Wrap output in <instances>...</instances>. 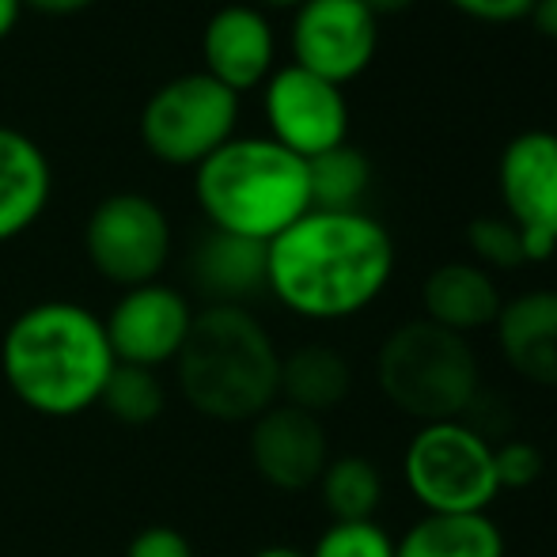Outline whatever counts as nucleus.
<instances>
[{"instance_id":"9b49d317","label":"nucleus","mask_w":557,"mask_h":557,"mask_svg":"<svg viewBox=\"0 0 557 557\" xmlns=\"http://www.w3.org/2000/svg\"><path fill=\"white\" fill-rule=\"evenodd\" d=\"M194 315H198V308L190 304V296L168 281L125 288L103 315L114 360L129 368L163 372L183 352Z\"/></svg>"},{"instance_id":"4be33fe9","label":"nucleus","mask_w":557,"mask_h":557,"mask_svg":"<svg viewBox=\"0 0 557 557\" xmlns=\"http://www.w3.org/2000/svg\"><path fill=\"white\" fill-rule=\"evenodd\" d=\"M368 186H372V163L360 148L345 145L331 148V152L308 160V190L311 209H326V213H349L360 209Z\"/></svg>"},{"instance_id":"dca6fc26","label":"nucleus","mask_w":557,"mask_h":557,"mask_svg":"<svg viewBox=\"0 0 557 557\" xmlns=\"http://www.w3.org/2000/svg\"><path fill=\"white\" fill-rule=\"evenodd\" d=\"M500 308H505V293H500L497 277L470 258L436 265L421 281V319L451 334L470 337L493 331Z\"/></svg>"},{"instance_id":"7c9ffc66","label":"nucleus","mask_w":557,"mask_h":557,"mask_svg":"<svg viewBox=\"0 0 557 557\" xmlns=\"http://www.w3.org/2000/svg\"><path fill=\"white\" fill-rule=\"evenodd\" d=\"M20 15H23V0H0V42L20 27Z\"/></svg>"},{"instance_id":"39448f33","label":"nucleus","mask_w":557,"mask_h":557,"mask_svg":"<svg viewBox=\"0 0 557 557\" xmlns=\"http://www.w3.org/2000/svg\"><path fill=\"white\" fill-rule=\"evenodd\" d=\"M372 375L383 403L413 425L459 421L482 398V357L474 342L429 319H406L383 337Z\"/></svg>"},{"instance_id":"c85d7f7f","label":"nucleus","mask_w":557,"mask_h":557,"mask_svg":"<svg viewBox=\"0 0 557 557\" xmlns=\"http://www.w3.org/2000/svg\"><path fill=\"white\" fill-rule=\"evenodd\" d=\"M528 20L535 23L539 35H546L550 42H557V0H535Z\"/></svg>"},{"instance_id":"f03ea898","label":"nucleus","mask_w":557,"mask_h":557,"mask_svg":"<svg viewBox=\"0 0 557 557\" xmlns=\"http://www.w3.org/2000/svg\"><path fill=\"white\" fill-rule=\"evenodd\" d=\"M103 315L76 300H38L0 337V375L23 410L69 421L96 410L114 372Z\"/></svg>"},{"instance_id":"7ed1b4c3","label":"nucleus","mask_w":557,"mask_h":557,"mask_svg":"<svg viewBox=\"0 0 557 557\" xmlns=\"http://www.w3.org/2000/svg\"><path fill=\"white\" fill-rule=\"evenodd\" d=\"M171 368L186 406L221 425H250L281 403V349L250 308L206 304Z\"/></svg>"},{"instance_id":"f257e3e1","label":"nucleus","mask_w":557,"mask_h":557,"mask_svg":"<svg viewBox=\"0 0 557 557\" xmlns=\"http://www.w3.org/2000/svg\"><path fill=\"white\" fill-rule=\"evenodd\" d=\"M395 239L364 209H308L265 243V296L304 323L357 319L395 277Z\"/></svg>"},{"instance_id":"2eb2a0df","label":"nucleus","mask_w":557,"mask_h":557,"mask_svg":"<svg viewBox=\"0 0 557 557\" xmlns=\"http://www.w3.org/2000/svg\"><path fill=\"white\" fill-rule=\"evenodd\" d=\"M493 342L516 380L557 391V288H528L505 300Z\"/></svg>"},{"instance_id":"412c9836","label":"nucleus","mask_w":557,"mask_h":557,"mask_svg":"<svg viewBox=\"0 0 557 557\" xmlns=\"http://www.w3.org/2000/svg\"><path fill=\"white\" fill-rule=\"evenodd\" d=\"M315 493L331 523H357L380 516L383 500H387V482H383V470L375 467V459L349 451L331 455Z\"/></svg>"},{"instance_id":"4468645a","label":"nucleus","mask_w":557,"mask_h":557,"mask_svg":"<svg viewBox=\"0 0 557 557\" xmlns=\"http://www.w3.org/2000/svg\"><path fill=\"white\" fill-rule=\"evenodd\" d=\"M201 73H209L227 91L243 96L270 81L277 69V35L262 8L224 4L201 30Z\"/></svg>"},{"instance_id":"393cba45","label":"nucleus","mask_w":557,"mask_h":557,"mask_svg":"<svg viewBox=\"0 0 557 557\" xmlns=\"http://www.w3.org/2000/svg\"><path fill=\"white\" fill-rule=\"evenodd\" d=\"M308 557H395V535L380 520L331 523Z\"/></svg>"},{"instance_id":"0eeeda50","label":"nucleus","mask_w":557,"mask_h":557,"mask_svg":"<svg viewBox=\"0 0 557 557\" xmlns=\"http://www.w3.org/2000/svg\"><path fill=\"white\" fill-rule=\"evenodd\" d=\"M239 96L209 73H178L140 107V145L168 168H198L235 137Z\"/></svg>"},{"instance_id":"5701e85b","label":"nucleus","mask_w":557,"mask_h":557,"mask_svg":"<svg viewBox=\"0 0 557 557\" xmlns=\"http://www.w3.org/2000/svg\"><path fill=\"white\" fill-rule=\"evenodd\" d=\"M99 406H103L114 421H122V425H133V429L152 425V421L163 418V410H168V383H163L160 372H148V368L114 364Z\"/></svg>"},{"instance_id":"9d476101","label":"nucleus","mask_w":557,"mask_h":557,"mask_svg":"<svg viewBox=\"0 0 557 557\" xmlns=\"http://www.w3.org/2000/svg\"><path fill=\"white\" fill-rule=\"evenodd\" d=\"M505 216L520 227L531 262L557 255V133L528 129L505 145L497 163Z\"/></svg>"},{"instance_id":"f8f14e48","label":"nucleus","mask_w":557,"mask_h":557,"mask_svg":"<svg viewBox=\"0 0 557 557\" xmlns=\"http://www.w3.org/2000/svg\"><path fill=\"white\" fill-rule=\"evenodd\" d=\"M293 65L323 76V81L352 84L380 50V20L364 0H308L293 12Z\"/></svg>"},{"instance_id":"a878e982","label":"nucleus","mask_w":557,"mask_h":557,"mask_svg":"<svg viewBox=\"0 0 557 557\" xmlns=\"http://www.w3.org/2000/svg\"><path fill=\"white\" fill-rule=\"evenodd\" d=\"M493 467H497L500 493H523L543 482L546 455L539 444L523 441V436H512V441L493 447Z\"/></svg>"},{"instance_id":"bb28decb","label":"nucleus","mask_w":557,"mask_h":557,"mask_svg":"<svg viewBox=\"0 0 557 557\" xmlns=\"http://www.w3.org/2000/svg\"><path fill=\"white\" fill-rule=\"evenodd\" d=\"M125 557H194V543L171 523H148L129 539Z\"/></svg>"},{"instance_id":"473e14b6","label":"nucleus","mask_w":557,"mask_h":557,"mask_svg":"<svg viewBox=\"0 0 557 557\" xmlns=\"http://www.w3.org/2000/svg\"><path fill=\"white\" fill-rule=\"evenodd\" d=\"M250 557H308V550H300V546H288V543H273V546L255 550Z\"/></svg>"},{"instance_id":"ddd939ff","label":"nucleus","mask_w":557,"mask_h":557,"mask_svg":"<svg viewBox=\"0 0 557 557\" xmlns=\"http://www.w3.org/2000/svg\"><path fill=\"white\" fill-rule=\"evenodd\" d=\"M326 421L296 406H270L247 425V459L255 474L277 493H308L331 462Z\"/></svg>"},{"instance_id":"1a4fd4ad","label":"nucleus","mask_w":557,"mask_h":557,"mask_svg":"<svg viewBox=\"0 0 557 557\" xmlns=\"http://www.w3.org/2000/svg\"><path fill=\"white\" fill-rule=\"evenodd\" d=\"M262 114L270 140L300 160L331 152L349 140V103L337 84L300 65H281L262 84Z\"/></svg>"},{"instance_id":"a211bd4d","label":"nucleus","mask_w":557,"mask_h":557,"mask_svg":"<svg viewBox=\"0 0 557 557\" xmlns=\"http://www.w3.org/2000/svg\"><path fill=\"white\" fill-rule=\"evenodd\" d=\"M190 273L198 293L209 304H235L247 308L265 293V243L239 239L209 227L190 258Z\"/></svg>"},{"instance_id":"72a5a7b5","label":"nucleus","mask_w":557,"mask_h":557,"mask_svg":"<svg viewBox=\"0 0 557 557\" xmlns=\"http://www.w3.org/2000/svg\"><path fill=\"white\" fill-rule=\"evenodd\" d=\"M262 8H273V12H296V8H304L308 0H258Z\"/></svg>"},{"instance_id":"2f4dec72","label":"nucleus","mask_w":557,"mask_h":557,"mask_svg":"<svg viewBox=\"0 0 557 557\" xmlns=\"http://www.w3.org/2000/svg\"><path fill=\"white\" fill-rule=\"evenodd\" d=\"M368 8H372L375 20H383V15H398V12H410L418 0H364Z\"/></svg>"},{"instance_id":"20e7f679","label":"nucleus","mask_w":557,"mask_h":557,"mask_svg":"<svg viewBox=\"0 0 557 557\" xmlns=\"http://www.w3.org/2000/svg\"><path fill=\"white\" fill-rule=\"evenodd\" d=\"M194 201L213 232L270 243L311 209L308 160L270 137H239L194 168Z\"/></svg>"},{"instance_id":"c756f323","label":"nucleus","mask_w":557,"mask_h":557,"mask_svg":"<svg viewBox=\"0 0 557 557\" xmlns=\"http://www.w3.org/2000/svg\"><path fill=\"white\" fill-rule=\"evenodd\" d=\"M91 4H96V0H23V8H35V12H42V15H76Z\"/></svg>"},{"instance_id":"cd10ccee","label":"nucleus","mask_w":557,"mask_h":557,"mask_svg":"<svg viewBox=\"0 0 557 557\" xmlns=\"http://www.w3.org/2000/svg\"><path fill=\"white\" fill-rule=\"evenodd\" d=\"M447 4L474 23H516L528 20L535 0H447Z\"/></svg>"},{"instance_id":"aec40b11","label":"nucleus","mask_w":557,"mask_h":557,"mask_svg":"<svg viewBox=\"0 0 557 557\" xmlns=\"http://www.w3.org/2000/svg\"><path fill=\"white\" fill-rule=\"evenodd\" d=\"M395 557H508V543L490 512L418 516L395 539Z\"/></svg>"},{"instance_id":"6e6552de","label":"nucleus","mask_w":557,"mask_h":557,"mask_svg":"<svg viewBox=\"0 0 557 557\" xmlns=\"http://www.w3.org/2000/svg\"><path fill=\"white\" fill-rule=\"evenodd\" d=\"M171 216L140 190L107 194L84 221V258L114 288L152 285L171 262Z\"/></svg>"},{"instance_id":"6ab92c4d","label":"nucleus","mask_w":557,"mask_h":557,"mask_svg":"<svg viewBox=\"0 0 557 557\" xmlns=\"http://www.w3.org/2000/svg\"><path fill=\"white\" fill-rule=\"evenodd\" d=\"M357 387L349 357L326 342H304L293 352H281V403L296 406L304 413H326L342 410Z\"/></svg>"},{"instance_id":"423d86ee","label":"nucleus","mask_w":557,"mask_h":557,"mask_svg":"<svg viewBox=\"0 0 557 557\" xmlns=\"http://www.w3.org/2000/svg\"><path fill=\"white\" fill-rule=\"evenodd\" d=\"M490 436L467 418L418 425L398 459L403 490L421 516H482L497 505L500 485Z\"/></svg>"},{"instance_id":"b1692460","label":"nucleus","mask_w":557,"mask_h":557,"mask_svg":"<svg viewBox=\"0 0 557 557\" xmlns=\"http://www.w3.org/2000/svg\"><path fill=\"white\" fill-rule=\"evenodd\" d=\"M467 250L470 262L482 270H520L528 265V250H523V235L508 216H478L467 224Z\"/></svg>"},{"instance_id":"f3484780","label":"nucleus","mask_w":557,"mask_h":557,"mask_svg":"<svg viewBox=\"0 0 557 557\" xmlns=\"http://www.w3.org/2000/svg\"><path fill=\"white\" fill-rule=\"evenodd\" d=\"M53 198V168L42 145L23 129L0 125V247L42 221Z\"/></svg>"}]
</instances>
